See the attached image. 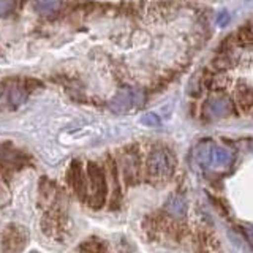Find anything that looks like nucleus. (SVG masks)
Here are the masks:
<instances>
[{
  "mask_svg": "<svg viewBox=\"0 0 253 253\" xmlns=\"http://www.w3.org/2000/svg\"><path fill=\"white\" fill-rule=\"evenodd\" d=\"M209 111L217 117H221V116H226L229 111H231V101L225 97H217V98H212L209 103Z\"/></svg>",
  "mask_w": 253,
  "mask_h": 253,
  "instance_id": "obj_9",
  "label": "nucleus"
},
{
  "mask_svg": "<svg viewBox=\"0 0 253 253\" xmlns=\"http://www.w3.org/2000/svg\"><path fill=\"white\" fill-rule=\"evenodd\" d=\"M29 244V233L19 225H8L2 233V253H22Z\"/></svg>",
  "mask_w": 253,
  "mask_h": 253,
  "instance_id": "obj_3",
  "label": "nucleus"
},
{
  "mask_svg": "<svg viewBox=\"0 0 253 253\" xmlns=\"http://www.w3.org/2000/svg\"><path fill=\"white\" fill-rule=\"evenodd\" d=\"M70 184L76 192V195L81 198V200H85V198H87V185H85V180H84L83 165H81V162H78V160L71 162V166H70Z\"/></svg>",
  "mask_w": 253,
  "mask_h": 253,
  "instance_id": "obj_5",
  "label": "nucleus"
},
{
  "mask_svg": "<svg viewBox=\"0 0 253 253\" xmlns=\"http://www.w3.org/2000/svg\"><path fill=\"white\" fill-rule=\"evenodd\" d=\"M79 253H106L105 244L92 239V241H85L81 247H79Z\"/></svg>",
  "mask_w": 253,
  "mask_h": 253,
  "instance_id": "obj_10",
  "label": "nucleus"
},
{
  "mask_svg": "<svg viewBox=\"0 0 253 253\" xmlns=\"http://www.w3.org/2000/svg\"><path fill=\"white\" fill-rule=\"evenodd\" d=\"M124 172H125V180L126 184L133 185L134 182L139 180V162H138V155L136 154H131L125 158V163H124Z\"/></svg>",
  "mask_w": 253,
  "mask_h": 253,
  "instance_id": "obj_7",
  "label": "nucleus"
},
{
  "mask_svg": "<svg viewBox=\"0 0 253 253\" xmlns=\"http://www.w3.org/2000/svg\"><path fill=\"white\" fill-rule=\"evenodd\" d=\"M168 208H169L171 212L180 213V215H182V213H184V211H185V201H184V198H180V196L172 198L171 203L168 204Z\"/></svg>",
  "mask_w": 253,
  "mask_h": 253,
  "instance_id": "obj_11",
  "label": "nucleus"
},
{
  "mask_svg": "<svg viewBox=\"0 0 253 253\" xmlns=\"http://www.w3.org/2000/svg\"><path fill=\"white\" fill-rule=\"evenodd\" d=\"M16 0H0V16H8L14 11Z\"/></svg>",
  "mask_w": 253,
  "mask_h": 253,
  "instance_id": "obj_12",
  "label": "nucleus"
},
{
  "mask_svg": "<svg viewBox=\"0 0 253 253\" xmlns=\"http://www.w3.org/2000/svg\"><path fill=\"white\" fill-rule=\"evenodd\" d=\"M62 6L60 0H34L35 11L43 16H52L55 14Z\"/></svg>",
  "mask_w": 253,
  "mask_h": 253,
  "instance_id": "obj_8",
  "label": "nucleus"
},
{
  "mask_svg": "<svg viewBox=\"0 0 253 253\" xmlns=\"http://www.w3.org/2000/svg\"><path fill=\"white\" fill-rule=\"evenodd\" d=\"M172 158L168 150L157 147L147 157V176L150 180H165L172 174Z\"/></svg>",
  "mask_w": 253,
  "mask_h": 253,
  "instance_id": "obj_2",
  "label": "nucleus"
},
{
  "mask_svg": "<svg viewBox=\"0 0 253 253\" xmlns=\"http://www.w3.org/2000/svg\"><path fill=\"white\" fill-rule=\"evenodd\" d=\"M87 176H89L90 190H92L89 206L93 209H101L105 206L108 196V184H106L105 171H103V168L98 163L90 162L87 165Z\"/></svg>",
  "mask_w": 253,
  "mask_h": 253,
  "instance_id": "obj_1",
  "label": "nucleus"
},
{
  "mask_svg": "<svg viewBox=\"0 0 253 253\" xmlns=\"http://www.w3.org/2000/svg\"><path fill=\"white\" fill-rule=\"evenodd\" d=\"M142 124L150 125V126L158 125V117H157V116H154V114H147V116L142 117Z\"/></svg>",
  "mask_w": 253,
  "mask_h": 253,
  "instance_id": "obj_13",
  "label": "nucleus"
},
{
  "mask_svg": "<svg viewBox=\"0 0 253 253\" xmlns=\"http://www.w3.org/2000/svg\"><path fill=\"white\" fill-rule=\"evenodd\" d=\"M200 160L206 165H211L212 168H223L229 163V152L221 147H208L204 150V154H198Z\"/></svg>",
  "mask_w": 253,
  "mask_h": 253,
  "instance_id": "obj_4",
  "label": "nucleus"
},
{
  "mask_svg": "<svg viewBox=\"0 0 253 253\" xmlns=\"http://www.w3.org/2000/svg\"><path fill=\"white\" fill-rule=\"evenodd\" d=\"M138 103V93L133 90H122L117 93V97L113 100V108L116 111H126L131 109Z\"/></svg>",
  "mask_w": 253,
  "mask_h": 253,
  "instance_id": "obj_6",
  "label": "nucleus"
}]
</instances>
